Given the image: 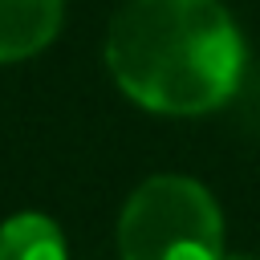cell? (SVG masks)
<instances>
[{
    "mask_svg": "<svg viewBox=\"0 0 260 260\" xmlns=\"http://www.w3.org/2000/svg\"><path fill=\"white\" fill-rule=\"evenodd\" d=\"M0 260H65L61 228L49 215H12L0 228Z\"/></svg>",
    "mask_w": 260,
    "mask_h": 260,
    "instance_id": "4",
    "label": "cell"
},
{
    "mask_svg": "<svg viewBox=\"0 0 260 260\" xmlns=\"http://www.w3.org/2000/svg\"><path fill=\"white\" fill-rule=\"evenodd\" d=\"M122 260H223L219 207L195 179L154 175L122 207Z\"/></svg>",
    "mask_w": 260,
    "mask_h": 260,
    "instance_id": "2",
    "label": "cell"
},
{
    "mask_svg": "<svg viewBox=\"0 0 260 260\" xmlns=\"http://www.w3.org/2000/svg\"><path fill=\"white\" fill-rule=\"evenodd\" d=\"M61 28V0H0V61L41 53Z\"/></svg>",
    "mask_w": 260,
    "mask_h": 260,
    "instance_id": "3",
    "label": "cell"
},
{
    "mask_svg": "<svg viewBox=\"0 0 260 260\" xmlns=\"http://www.w3.org/2000/svg\"><path fill=\"white\" fill-rule=\"evenodd\" d=\"M122 93L154 114H207L244 77V41L219 0H130L106 37Z\"/></svg>",
    "mask_w": 260,
    "mask_h": 260,
    "instance_id": "1",
    "label": "cell"
}]
</instances>
